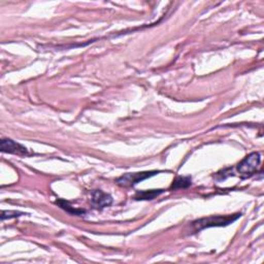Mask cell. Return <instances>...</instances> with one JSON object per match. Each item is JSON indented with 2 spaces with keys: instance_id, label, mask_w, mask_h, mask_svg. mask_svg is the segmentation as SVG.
I'll return each mask as SVG.
<instances>
[{
  "instance_id": "cell-8",
  "label": "cell",
  "mask_w": 264,
  "mask_h": 264,
  "mask_svg": "<svg viewBox=\"0 0 264 264\" xmlns=\"http://www.w3.org/2000/svg\"><path fill=\"white\" fill-rule=\"evenodd\" d=\"M56 203H57V204L61 207V209H63L64 211H66V212H68L69 214H72V215H83V214L86 213V212L83 211V210L74 209V207L71 206L67 201L62 200V199L57 200V201H56Z\"/></svg>"
},
{
  "instance_id": "cell-2",
  "label": "cell",
  "mask_w": 264,
  "mask_h": 264,
  "mask_svg": "<svg viewBox=\"0 0 264 264\" xmlns=\"http://www.w3.org/2000/svg\"><path fill=\"white\" fill-rule=\"evenodd\" d=\"M261 157L260 154L257 152H253L248 156L244 157L238 164H237V173L241 176L242 179H247L254 176L260 165Z\"/></svg>"
},
{
  "instance_id": "cell-7",
  "label": "cell",
  "mask_w": 264,
  "mask_h": 264,
  "mask_svg": "<svg viewBox=\"0 0 264 264\" xmlns=\"http://www.w3.org/2000/svg\"><path fill=\"white\" fill-rule=\"evenodd\" d=\"M189 186H191V178L190 177H178L173 185H172V190H178V189H186Z\"/></svg>"
},
{
  "instance_id": "cell-5",
  "label": "cell",
  "mask_w": 264,
  "mask_h": 264,
  "mask_svg": "<svg viewBox=\"0 0 264 264\" xmlns=\"http://www.w3.org/2000/svg\"><path fill=\"white\" fill-rule=\"evenodd\" d=\"M91 201L96 209L101 210L104 209V207L109 206L112 203V198L109 194H106L101 190H94L91 193Z\"/></svg>"
},
{
  "instance_id": "cell-3",
  "label": "cell",
  "mask_w": 264,
  "mask_h": 264,
  "mask_svg": "<svg viewBox=\"0 0 264 264\" xmlns=\"http://www.w3.org/2000/svg\"><path fill=\"white\" fill-rule=\"evenodd\" d=\"M160 172L157 171H152V172H143V173H129L121 176L116 180V183L124 188H129L134 187L140 182H143L144 180H147L151 177H153L155 175H158Z\"/></svg>"
},
{
  "instance_id": "cell-1",
  "label": "cell",
  "mask_w": 264,
  "mask_h": 264,
  "mask_svg": "<svg viewBox=\"0 0 264 264\" xmlns=\"http://www.w3.org/2000/svg\"><path fill=\"white\" fill-rule=\"evenodd\" d=\"M241 214H234L228 216H210L198 219L193 222L192 226L196 231H201L205 228L210 227H222V226H227L235 222Z\"/></svg>"
},
{
  "instance_id": "cell-6",
  "label": "cell",
  "mask_w": 264,
  "mask_h": 264,
  "mask_svg": "<svg viewBox=\"0 0 264 264\" xmlns=\"http://www.w3.org/2000/svg\"><path fill=\"white\" fill-rule=\"evenodd\" d=\"M164 190H147V191H141L138 192L135 196L137 200H148V199H154L155 197L159 196L161 193H163Z\"/></svg>"
},
{
  "instance_id": "cell-4",
  "label": "cell",
  "mask_w": 264,
  "mask_h": 264,
  "mask_svg": "<svg viewBox=\"0 0 264 264\" xmlns=\"http://www.w3.org/2000/svg\"><path fill=\"white\" fill-rule=\"evenodd\" d=\"M2 151L4 153H9V154H15L19 156H27L28 150L23 147L22 145L18 144L10 139H4L2 141Z\"/></svg>"
},
{
  "instance_id": "cell-9",
  "label": "cell",
  "mask_w": 264,
  "mask_h": 264,
  "mask_svg": "<svg viewBox=\"0 0 264 264\" xmlns=\"http://www.w3.org/2000/svg\"><path fill=\"white\" fill-rule=\"evenodd\" d=\"M24 215V213L21 212H16V211H4L3 215H2V219L3 221H5L6 219H12V218H17V217H20Z\"/></svg>"
}]
</instances>
